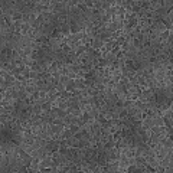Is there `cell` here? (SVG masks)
I'll use <instances>...</instances> for the list:
<instances>
[{
	"label": "cell",
	"instance_id": "7a4b0ae2",
	"mask_svg": "<svg viewBox=\"0 0 173 173\" xmlns=\"http://www.w3.org/2000/svg\"><path fill=\"white\" fill-rule=\"evenodd\" d=\"M42 110H43V113H49L52 110V101H46L42 104Z\"/></svg>",
	"mask_w": 173,
	"mask_h": 173
},
{
	"label": "cell",
	"instance_id": "6da1fadb",
	"mask_svg": "<svg viewBox=\"0 0 173 173\" xmlns=\"http://www.w3.org/2000/svg\"><path fill=\"white\" fill-rule=\"evenodd\" d=\"M103 46H104V41L98 39V38H95V39L91 42V48L92 49H95V51H100Z\"/></svg>",
	"mask_w": 173,
	"mask_h": 173
}]
</instances>
